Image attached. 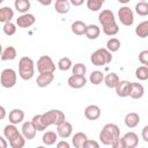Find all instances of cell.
<instances>
[{"mask_svg":"<svg viewBox=\"0 0 148 148\" xmlns=\"http://www.w3.org/2000/svg\"><path fill=\"white\" fill-rule=\"evenodd\" d=\"M17 56V52H16V49L14 46H7L5 50H2L1 52V56H0V59L2 61H7V60H14Z\"/></svg>","mask_w":148,"mask_h":148,"instance_id":"obj_25","label":"cell"},{"mask_svg":"<svg viewBox=\"0 0 148 148\" xmlns=\"http://www.w3.org/2000/svg\"><path fill=\"white\" fill-rule=\"evenodd\" d=\"M3 1H5V0H0V5H1V3L3 2Z\"/></svg>","mask_w":148,"mask_h":148,"instance_id":"obj_50","label":"cell"},{"mask_svg":"<svg viewBox=\"0 0 148 148\" xmlns=\"http://www.w3.org/2000/svg\"><path fill=\"white\" fill-rule=\"evenodd\" d=\"M121 148H135L139 143V136L134 132H127L120 136Z\"/></svg>","mask_w":148,"mask_h":148,"instance_id":"obj_10","label":"cell"},{"mask_svg":"<svg viewBox=\"0 0 148 148\" xmlns=\"http://www.w3.org/2000/svg\"><path fill=\"white\" fill-rule=\"evenodd\" d=\"M98 21L102 24V30L106 36H114L119 32V27L117 24L114 14L110 9H103L98 14Z\"/></svg>","mask_w":148,"mask_h":148,"instance_id":"obj_1","label":"cell"},{"mask_svg":"<svg viewBox=\"0 0 148 148\" xmlns=\"http://www.w3.org/2000/svg\"><path fill=\"white\" fill-rule=\"evenodd\" d=\"M106 49L112 53V52H117L119 49H120V40L116 37H112L110 38L108 42H106Z\"/></svg>","mask_w":148,"mask_h":148,"instance_id":"obj_34","label":"cell"},{"mask_svg":"<svg viewBox=\"0 0 148 148\" xmlns=\"http://www.w3.org/2000/svg\"><path fill=\"white\" fill-rule=\"evenodd\" d=\"M86 28H87V24L83 22V21H74L71 25V30L74 35L76 36H82L84 35L86 32Z\"/></svg>","mask_w":148,"mask_h":148,"instance_id":"obj_27","label":"cell"},{"mask_svg":"<svg viewBox=\"0 0 148 148\" xmlns=\"http://www.w3.org/2000/svg\"><path fill=\"white\" fill-rule=\"evenodd\" d=\"M90 61L95 66H105L112 61V53L106 47L97 49L91 53Z\"/></svg>","mask_w":148,"mask_h":148,"instance_id":"obj_5","label":"cell"},{"mask_svg":"<svg viewBox=\"0 0 148 148\" xmlns=\"http://www.w3.org/2000/svg\"><path fill=\"white\" fill-rule=\"evenodd\" d=\"M37 71L38 73H54L56 64L50 56H42L37 60Z\"/></svg>","mask_w":148,"mask_h":148,"instance_id":"obj_8","label":"cell"},{"mask_svg":"<svg viewBox=\"0 0 148 148\" xmlns=\"http://www.w3.org/2000/svg\"><path fill=\"white\" fill-rule=\"evenodd\" d=\"M83 148H99V143L97 141H95V140L87 139V141L83 145Z\"/></svg>","mask_w":148,"mask_h":148,"instance_id":"obj_41","label":"cell"},{"mask_svg":"<svg viewBox=\"0 0 148 148\" xmlns=\"http://www.w3.org/2000/svg\"><path fill=\"white\" fill-rule=\"evenodd\" d=\"M16 29H17V28H16V24L13 23L12 21L3 23L2 30H3L5 35H7V36H13V35H15V34H16Z\"/></svg>","mask_w":148,"mask_h":148,"instance_id":"obj_39","label":"cell"},{"mask_svg":"<svg viewBox=\"0 0 148 148\" xmlns=\"http://www.w3.org/2000/svg\"><path fill=\"white\" fill-rule=\"evenodd\" d=\"M17 74L13 68H5L0 74V83L3 88H13L16 84Z\"/></svg>","mask_w":148,"mask_h":148,"instance_id":"obj_7","label":"cell"},{"mask_svg":"<svg viewBox=\"0 0 148 148\" xmlns=\"http://www.w3.org/2000/svg\"><path fill=\"white\" fill-rule=\"evenodd\" d=\"M84 35L88 39H97L101 35V28L96 24H89L86 28Z\"/></svg>","mask_w":148,"mask_h":148,"instance_id":"obj_21","label":"cell"},{"mask_svg":"<svg viewBox=\"0 0 148 148\" xmlns=\"http://www.w3.org/2000/svg\"><path fill=\"white\" fill-rule=\"evenodd\" d=\"M35 74V64L30 57H22L18 61V75L22 80L28 81Z\"/></svg>","mask_w":148,"mask_h":148,"instance_id":"obj_4","label":"cell"},{"mask_svg":"<svg viewBox=\"0 0 148 148\" xmlns=\"http://www.w3.org/2000/svg\"><path fill=\"white\" fill-rule=\"evenodd\" d=\"M72 132H73V126L69 121H62L61 124L57 125V134L59 138L61 139H67L72 135Z\"/></svg>","mask_w":148,"mask_h":148,"instance_id":"obj_12","label":"cell"},{"mask_svg":"<svg viewBox=\"0 0 148 148\" xmlns=\"http://www.w3.org/2000/svg\"><path fill=\"white\" fill-rule=\"evenodd\" d=\"M84 1H86V0H69V3L73 5V6H75V7H79V6L83 5Z\"/></svg>","mask_w":148,"mask_h":148,"instance_id":"obj_45","label":"cell"},{"mask_svg":"<svg viewBox=\"0 0 148 148\" xmlns=\"http://www.w3.org/2000/svg\"><path fill=\"white\" fill-rule=\"evenodd\" d=\"M13 17H14V10L10 7L5 6L0 8V23L9 22L12 21Z\"/></svg>","mask_w":148,"mask_h":148,"instance_id":"obj_22","label":"cell"},{"mask_svg":"<svg viewBox=\"0 0 148 148\" xmlns=\"http://www.w3.org/2000/svg\"><path fill=\"white\" fill-rule=\"evenodd\" d=\"M57 139H58V134H57V132H53V131H47L42 136V141L46 146L54 145L57 142Z\"/></svg>","mask_w":148,"mask_h":148,"instance_id":"obj_28","label":"cell"},{"mask_svg":"<svg viewBox=\"0 0 148 148\" xmlns=\"http://www.w3.org/2000/svg\"><path fill=\"white\" fill-rule=\"evenodd\" d=\"M139 61L145 66L148 65V50H143L139 53Z\"/></svg>","mask_w":148,"mask_h":148,"instance_id":"obj_40","label":"cell"},{"mask_svg":"<svg viewBox=\"0 0 148 148\" xmlns=\"http://www.w3.org/2000/svg\"><path fill=\"white\" fill-rule=\"evenodd\" d=\"M37 1L43 6H50L52 3V0H37Z\"/></svg>","mask_w":148,"mask_h":148,"instance_id":"obj_47","label":"cell"},{"mask_svg":"<svg viewBox=\"0 0 148 148\" xmlns=\"http://www.w3.org/2000/svg\"><path fill=\"white\" fill-rule=\"evenodd\" d=\"M21 133L24 136L25 140H32L36 136L37 130L35 128V126L32 125L31 121H24L22 124V128H21Z\"/></svg>","mask_w":148,"mask_h":148,"instance_id":"obj_13","label":"cell"},{"mask_svg":"<svg viewBox=\"0 0 148 148\" xmlns=\"http://www.w3.org/2000/svg\"><path fill=\"white\" fill-rule=\"evenodd\" d=\"M31 123H32V125L35 126V128L38 132H43V131H45L47 128L45 123H44V120H43V118H42V114H35L32 117V119H31Z\"/></svg>","mask_w":148,"mask_h":148,"instance_id":"obj_31","label":"cell"},{"mask_svg":"<svg viewBox=\"0 0 148 148\" xmlns=\"http://www.w3.org/2000/svg\"><path fill=\"white\" fill-rule=\"evenodd\" d=\"M118 2H120V3H123V5H126V3H128L131 0H117Z\"/></svg>","mask_w":148,"mask_h":148,"instance_id":"obj_48","label":"cell"},{"mask_svg":"<svg viewBox=\"0 0 148 148\" xmlns=\"http://www.w3.org/2000/svg\"><path fill=\"white\" fill-rule=\"evenodd\" d=\"M71 3L68 0H56L54 9L58 14H67L69 12Z\"/></svg>","mask_w":148,"mask_h":148,"instance_id":"obj_24","label":"cell"},{"mask_svg":"<svg viewBox=\"0 0 148 148\" xmlns=\"http://www.w3.org/2000/svg\"><path fill=\"white\" fill-rule=\"evenodd\" d=\"M6 109L2 106V105H0V120H2V119H5V117H6Z\"/></svg>","mask_w":148,"mask_h":148,"instance_id":"obj_46","label":"cell"},{"mask_svg":"<svg viewBox=\"0 0 148 148\" xmlns=\"http://www.w3.org/2000/svg\"><path fill=\"white\" fill-rule=\"evenodd\" d=\"M72 73L73 75H80V76H84L87 73V67L82 62H77L74 66H72Z\"/></svg>","mask_w":148,"mask_h":148,"instance_id":"obj_38","label":"cell"},{"mask_svg":"<svg viewBox=\"0 0 148 148\" xmlns=\"http://www.w3.org/2000/svg\"><path fill=\"white\" fill-rule=\"evenodd\" d=\"M124 123L125 125L128 127V128H134L139 125L140 123V116L136 113V112H130L125 116V119H124Z\"/></svg>","mask_w":148,"mask_h":148,"instance_id":"obj_20","label":"cell"},{"mask_svg":"<svg viewBox=\"0 0 148 148\" xmlns=\"http://www.w3.org/2000/svg\"><path fill=\"white\" fill-rule=\"evenodd\" d=\"M135 13L140 16H147L148 15V3H147V1H139L135 5Z\"/></svg>","mask_w":148,"mask_h":148,"instance_id":"obj_33","label":"cell"},{"mask_svg":"<svg viewBox=\"0 0 148 148\" xmlns=\"http://www.w3.org/2000/svg\"><path fill=\"white\" fill-rule=\"evenodd\" d=\"M35 22H36V18L30 13H24L16 18V25L18 28H29V27L34 25Z\"/></svg>","mask_w":148,"mask_h":148,"instance_id":"obj_11","label":"cell"},{"mask_svg":"<svg viewBox=\"0 0 148 148\" xmlns=\"http://www.w3.org/2000/svg\"><path fill=\"white\" fill-rule=\"evenodd\" d=\"M141 136H142V140H143L145 142H148V126H145V127L142 128Z\"/></svg>","mask_w":148,"mask_h":148,"instance_id":"obj_42","label":"cell"},{"mask_svg":"<svg viewBox=\"0 0 148 148\" xmlns=\"http://www.w3.org/2000/svg\"><path fill=\"white\" fill-rule=\"evenodd\" d=\"M53 79H54L53 73H39V75L36 79V83L39 88H44V87H47L49 84H51Z\"/></svg>","mask_w":148,"mask_h":148,"instance_id":"obj_18","label":"cell"},{"mask_svg":"<svg viewBox=\"0 0 148 148\" xmlns=\"http://www.w3.org/2000/svg\"><path fill=\"white\" fill-rule=\"evenodd\" d=\"M57 147H58V148H69V143L64 139V140L57 142Z\"/></svg>","mask_w":148,"mask_h":148,"instance_id":"obj_43","label":"cell"},{"mask_svg":"<svg viewBox=\"0 0 148 148\" xmlns=\"http://www.w3.org/2000/svg\"><path fill=\"white\" fill-rule=\"evenodd\" d=\"M84 117L88 120H96L101 117V109L98 105L91 104L84 109Z\"/></svg>","mask_w":148,"mask_h":148,"instance_id":"obj_17","label":"cell"},{"mask_svg":"<svg viewBox=\"0 0 148 148\" xmlns=\"http://www.w3.org/2000/svg\"><path fill=\"white\" fill-rule=\"evenodd\" d=\"M1 52H2V46H1V44H0V56H1Z\"/></svg>","mask_w":148,"mask_h":148,"instance_id":"obj_49","label":"cell"},{"mask_svg":"<svg viewBox=\"0 0 148 148\" xmlns=\"http://www.w3.org/2000/svg\"><path fill=\"white\" fill-rule=\"evenodd\" d=\"M135 77L140 81L148 80V67L147 66H140L135 69Z\"/></svg>","mask_w":148,"mask_h":148,"instance_id":"obj_36","label":"cell"},{"mask_svg":"<svg viewBox=\"0 0 148 148\" xmlns=\"http://www.w3.org/2000/svg\"><path fill=\"white\" fill-rule=\"evenodd\" d=\"M141 1H146V0H141Z\"/></svg>","mask_w":148,"mask_h":148,"instance_id":"obj_51","label":"cell"},{"mask_svg":"<svg viewBox=\"0 0 148 148\" xmlns=\"http://www.w3.org/2000/svg\"><path fill=\"white\" fill-rule=\"evenodd\" d=\"M120 138V130L116 124H106L99 132V140L103 145L114 146Z\"/></svg>","mask_w":148,"mask_h":148,"instance_id":"obj_2","label":"cell"},{"mask_svg":"<svg viewBox=\"0 0 148 148\" xmlns=\"http://www.w3.org/2000/svg\"><path fill=\"white\" fill-rule=\"evenodd\" d=\"M135 35L140 38H146L148 36V21H142L136 25Z\"/></svg>","mask_w":148,"mask_h":148,"instance_id":"obj_30","label":"cell"},{"mask_svg":"<svg viewBox=\"0 0 148 148\" xmlns=\"http://www.w3.org/2000/svg\"><path fill=\"white\" fill-rule=\"evenodd\" d=\"M103 80H104V74L101 71H92L89 76V81L95 86L101 84L103 82Z\"/></svg>","mask_w":148,"mask_h":148,"instance_id":"obj_32","label":"cell"},{"mask_svg":"<svg viewBox=\"0 0 148 148\" xmlns=\"http://www.w3.org/2000/svg\"><path fill=\"white\" fill-rule=\"evenodd\" d=\"M67 83L71 88L73 89H80L86 86L87 79L86 76H80V75H71L67 80Z\"/></svg>","mask_w":148,"mask_h":148,"instance_id":"obj_14","label":"cell"},{"mask_svg":"<svg viewBox=\"0 0 148 148\" xmlns=\"http://www.w3.org/2000/svg\"><path fill=\"white\" fill-rule=\"evenodd\" d=\"M14 7L18 13L24 14V13H28V10L31 7V3H30L29 0H15L14 1Z\"/></svg>","mask_w":148,"mask_h":148,"instance_id":"obj_29","label":"cell"},{"mask_svg":"<svg viewBox=\"0 0 148 148\" xmlns=\"http://www.w3.org/2000/svg\"><path fill=\"white\" fill-rule=\"evenodd\" d=\"M118 18H119V21L123 25L131 27L134 22V13L130 7L123 6L118 10Z\"/></svg>","mask_w":148,"mask_h":148,"instance_id":"obj_9","label":"cell"},{"mask_svg":"<svg viewBox=\"0 0 148 148\" xmlns=\"http://www.w3.org/2000/svg\"><path fill=\"white\" fill-rule=\"evenodd\" d=\"M8 119L10 124H14V125L20 124L24 119V111L21 109H13L8 114Z\"/></svg>","mask_w":148,"mask_h":148,"instance_id":"obj_19","label":"cell"},{"mask_svg":"<svg viewBox=\"0 0 148 148\" xmlns=\"http://www.w3.org/2000/svg\"><path fill=\"white\" fill-rule=\"evenodd\" d=\"M57 65H58V68H59L60 71H64V72H66V71L71 69V68H72V66H73V64H72V60H71L68 57H64V58H60Z\"/></svg>","mask_w":148,"mask_h":148,"instance_id":"obj_35","label":"cell"},{"mask_svg":"<svg viewBox=\"0 0 148 148\" xmlns=\"http://www.w3.org/2000/svg\"><path fill=\"white\" fill-rule=\"evenodd\" d=\"M145 95V88L139 82H131V89H130V97L133 99H139Z\"/></svg>","mask_w":148,"mask_h":148,"instance_id":"obj_16","label":"cell"},{"mask_svg":"<svg viewBox=\"0 0 148 148\" xmlns=\"http://www.w3.org/2000/svg\"><path fill=\"white\" fill-rule=\"evenodd\" d=\"M105 0H87V7L91 12H98L104 5Z\"/></svg>","mask_w":148,"mask_h":148,"instance_id":"obj_37","label":"cell"},{"mask_svg":"<svg viewBox=\"0 0 148 148\" xmlns=\"http://www.w3.org/2000/svg\"><path fill=\"white\" fill-rule=\"evenodd\" d=\"M104 83H105V86L108 87V88H116V86L119 83V81H120V79H119V76H118V74H116V73H109V74H106L105 76H104Z\"/></svg>","mask_w":148,"mask_h":148,"instance_id":"obj_26","label":"cell"},{"mask_svg":"<svg viewBox=\"0 0 148 148\" xmlns=\"http://www.w3.org/2000/svg\"><path fill=\"white\" fill-rule=\"evenodd\" d=\"M87 139H88V136H87L86 133H83V132H77V133H75V134L73 135V138H72V143H73V146H74L75 148H83V145H84V142L87 141Z\"/></svg>","mask_w":148,"mask_h":148,"instance_id":"obj_23","label":"cell"},{"mask_svg":"<svg viewBox=\"0 0 148 148\" xmlns=\"http://www.w3.org/2000/svg\"><path fill=\"white\" fill-rule=\"evenodd\" d=\"M3 136L9 142L12 148H22L25 145V139L14 124L6 125L3 128Z\"/></svg>","mask_w":148,"mask_h":148,"instance_id":"obj_3","label":"cell"},{"mask_svg":"<svg viewBox=\"0 0 148 148\" xmlns=\"http://www.w3.org/2000/svg\"><path fill=\"white\" fill-rule=\"evenodd\" d=\"M7 147H8L7 139L5 136H1L0 135V148H7Z\"/></svg>","mask_w":148,"mask_h":148,"instance_id":"obj_44","label":"cell"},{"mask_svg":"<svg viewBox=\"0 0 148 148\" xmlns=\"http://www.w3.org/2000/svg\"><path fill=\"white\" fill-rule=\"evenodd\" d=\"M116 94L119 97H127L130 95V89H131V82L127 80H121L119 83L116 86Z\"/></svg>","mask_w":148,"mask_h":148,"instance_id":"obj_15","label":"cell"},{"mask_svg":"<svg viewBox=\"0 0 148 148\" xmlns=\"http://www.w3.org/2000/svg\"><path fill=\"white\" fill-rule=\"evenodd\" d=\"M42 118L46 125V127L51 126V125H59L61 124L62 121L66 120V117H65V113L58 109H52V110H49L46 111L45 113H42Z\"/></svg>","mask_w":148,"mask_h":148,"instance_id":"obj_6","label":"cell"}]
</instances>
